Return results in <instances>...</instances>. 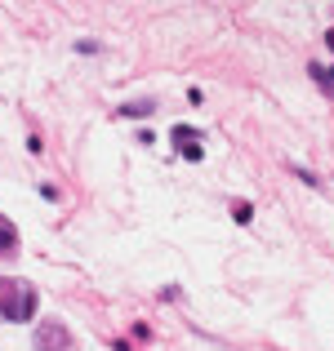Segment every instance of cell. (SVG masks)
<instances>
[{
  "label": "cell",
  "mask_w": 334,
  "mask_h": 351,
  "mask_svg": "<svg viewBox=\"0 0 334 351\" xmlns=\"http://www.w3.org/2000/svg\"><path fill=\"white\" fill-rule=\"evenodd\" d=\"M36 289L27 280H9V276H0V316L14 320V325H23V320L36 316Z\"/></svg>",
  "instance_id": "obj_1"
},
{
  "label": "cell",
  "mask_w": 334,
  "mask_h": 351,
  "mask_svg": "<svg viewBox=\"0 0 334 351\" xmlns=\"http://www.w3.org/2000/svg\"><path fill=\"white\" fill-rule=\"evenodd\" d=\"M67 347H71V334L58 320H41L36 325V351H67Z\"/></svg>",
  "instance_id": "obj_2"
},
{
  "label": "cell",
  "mask_w": 334,
  "mask_h": 351,
  "mask_svg": "<svg viewBox=\"0 0 334 351\" xmlns=\"http://www.w3.org/2000/svg\"><path fill=\"white\" fill-rule=\"evenodd\" d=\"M14 249H18V227L0 214V254H14Z\"/></svg>",
  "instance_id": "obj_3"
},
{
  "label": "cell",
  "mask_w": 334,
  "mask_h": 351,
  "mask_svg": "<svg viewBox=\"0 0 334 351\" xmlns=\"http://www.w3.org/2000/svg\"><path fill=\"white\" fill-rule=\"evenodd\" d=\"M232 218H236V223H249V218H254V205H249V200H236V205H232Z\"/></svg>",
  "instance_id": "obj_4"
},
{
  "label": "cell",
  "mask_w": 334,
  "mask_h": 351,
  "mask_svg": "<svg viewBox=\"0 0 334 351\" xmlns=\"http://www.w3.org/2000/svg\"><path fill=\"white\" fill-rule=\"evenodd\" d=\"M120 116H152V103H134V107H120Z\"/></svg>",
  "instance_id": "obj_5"
},
{
  "label": "cell",
  "mask_w": 334,
  "mask_h": 351,
  "mask_svg": "<svg viewBox=\"0 0 334 351\" xmlns=\"http://www.w3.org/2000/svg\"><path fill=\"white\" fill-rule=\"evenodd\" d=\"M326 45H330V49H334V32H326Z\"/></svg>",
  "instance_id": "obj_6"
}]
</instances>
